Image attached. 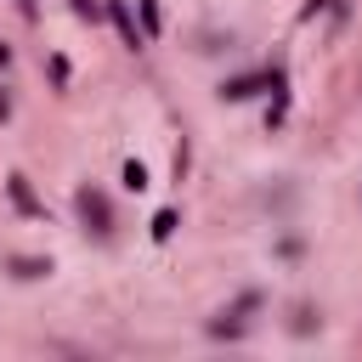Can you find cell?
<instances>
[{
  "label": "cell",
  "instance_id": "1",
  "mask_svg": "<svg viewBox=\"0 0 362 362\" xmlns=\"http://www.w3.org/2000/svg\"><path fill=\"white\" fill-rule=\"evenodd\" d=\"M79 215H85V226H90L96 238H107V221H113V215H107V198H102V192L85 187V192H79Z\"/></svg>",
  "mask_w": 362,
  "mask_h": 362
},
{
  "label": "cell",
  "instance_id": "2",
  "mask_svg": "<svg viewBox=\"0 0 362 362\" xmlns=\"http://www.w3.org/2000/svg\"><path fill=\"white\" fill-rule=\"evenodd\" d=\"M11 204H17V209H28V215H34V209H40V204H34V198H28V187H23V175H11Z\"/></svg>",
  "mask_w": 362,
  "mask_h": 362
},
{
  "label": "cell",
  "instance_id": "3",
  "mask_svg": "<svg viewBox=\"0 0 362 362\" xmlns=\"http://www.w3.org/2000/svg\"><path fill=\"white\" fill-rule=\"evenodd\" d=\"M170 232H175V209H158L153 215V238H170Z\"/></svg>",
  "mask_w": 362,
  "mask_h": 362
},
{
  "label": "cell",
  "instance_id": "4",
  "mask_svg": "<svg viewBox=\"0 0 362 362\" xmlns=\"http://www.w3.org/2000/svg\"><path fill=\"white\" fill-rule=\"evenodd\" d=\"M124 187L141 192V187H147V170H141V164H124Z\"/></svg>",
  "mask_w": 362,
  "mask_h": 362
},
{
  "label": "cell",
  "instance_id": "5",
  "mask_svg": "<svg viewBox=\"0 0 362 362\" xmlns=\"http://www.w3.org/2000/svg\"><path fill=\"white\" fill-rule=\"evenodd\" d=\"M113 17H119V28H124V40H130V45H136V23H130V11H124V6H119V0H113Z\"/></svg>",
  "mask_w": 362,
  "mask_h": 362
},
{
  "label": "cell",
  "instance_id": "6",
  "mask_svg": "<svg viewBox=\"0 0 362 362\" xmlns=\"http://www.w3.org/2000/svg\"><path fill=\"white\" fill-rule=\"evenodd\" d=\"M40 272H51V260H17V277H40Z\"/></svg>",
  "mask_w": 362,
  "mask_h": 362
},
{
  "label": "cell",
  "instance_id": "7",
  "mask_svg": "<svg viewBox=\"0 0 362 362\" xmlns=\"http://www.w3.org/2000/svg\"><path fill=\"white\" fill-rule=\"evenodd\" d=\"M74 11L79 17H96V0H74Z\"/></svg>",
  "mask_w": 362,
  "mask_h": 362
},
{
  "label": "cell",
  "instance_id": "8",
  "mask_svg": "<svg viewBox=\"0 0 362 362\" xmlns=\"http://www.w3.org/2000/svg\"><path fill=\"white\" fill-rule=\"evenodd\" d=\"M6 62H11V51H6V45H0V68H6Z\"/></svg>",
  "mask_w": 362,
  "mask_h": 362
},
{
  "label": "cell",
  "instance_id": "9",
  "mask_svg": "<svg viewBox=\"0 0 362 362\" xmlns=\"http://www.w3.org/2000/svg\"><path fill=\"white\" fill-rule=\"evenodd\" d=\"M23 11H34V0H23Z\"/></svg>",
  "mask_w": 362,
  "mask_h": 362
}]
</instances>
